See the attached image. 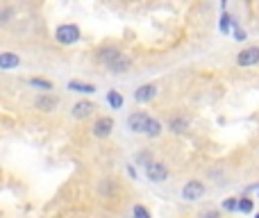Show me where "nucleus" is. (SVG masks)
Segmentation results:
<instances>
[{"instance_id": "obj_1", "label": "nucleus", "mask_w": 259, "mask_h": 218, "mask_svg": "<svg viewBox=\"0 0 259 218\" xmlns=\"http://www.w3.org/2000/svg\"><path fill=\"white\" fill-rule=\"evenodd\" d=\"M80 39H82V32H80V27L73 25V23H64V25H59L57 30H55V41L62 46H73Z\"/></svg>"}, {"instance_id": "obj_2", "label": "nucleus", "mask_w": 259, "mask_h": 218, "mask_svg": "<svg viewBox=\"0 0 259 218\" xmlns=\"http://www.w3.org/2000/svg\"><path fill=\"white\" fill-rule=\"evenodd\" d=\"M207 193V187L200 182V180H189L187 184L182 187V198L187 202H196V200H200L202 196Z\"/></svg>"}, {"instance_id": "obj_3", "label": "nucleus", "mask_w": 259, "mask_h": 218, "mask_svg": "<svg viewBox=\"0 0 259 218\" xmlns=\"http://www.w3.org/2000/svg\"><path fill=\"white\" fill-rule=\"evenodd\" d=\"M146 178L150 180V182H164L166 178H168V168H166L164 161H148L146 164Z\"/></svg>"}, {"instance_id": "obj_4", "label": "nucleus", "mask_w": 259, "mask_h": 218, "mask_svg": "<svg viewBox=\"0 0 259 218\" xmlns=\"http://www.w3.org/2000/svg\"><path fill=\"white\" fill-rule=\"evenodd\" d=\"M148 120H150V116H148L146 111H134V114L127 116V129L134 134H143L146 132Z\"/></svg>"}, {"instance_id": "obj_5", "label": "nucleus", "mask_w": 259, "mask_h": 218, "mask_svg": "<svg viewBox=\"0 0 259 218\" xmlns=\"http://www.w3.org/2000/svg\"><path fill=\"white\" fill-rule=\"evenodd\" d=\"M237 64L243 68H250L259 64V46H250V48H243L241 53L237 55Z\"/></svg>"}, {"instance_id": "obj_6", "label": "nucleus", "mask_w": 259, "mask_h": 218, "mask_svg": "<svg viewBox=\"0 0 259 218\" xmlns=\"http://www.w3.org/2000/svg\"><path fill=\"white\" fill-rule=\"evenodd\" d=\"M91 132H94L96 139H107L109 134L114 132V118L112 116H100V118L94 123V129H91Z\"/></svg>"}, {"instance_id": "obj_7", "label": "nucleus", "mask_w": 259, "mask_h": 218, "mask_svg": "<svg viewBox=\"0 0 259 218\" xmlns=\"http://www.w3.org/2000/svg\"><path fill=\"white\" fill-rule=\"evenodd\" d=\"M121 55L123 53L116 48V46H105V48H100L98 53H96V57H98V62L103 64V66H112V64L116 62Z\"/></svg>"}, {"instance_id": "obj_8", "label": "nucleus", "mask_w": 259, "mask_h": 218, "mask_svg": "<svg viewBox=\"0 0 259 218\" xmlns=\"http://www.w3.org/2000/svg\"><path fill=\"white\" fill-rule=\"evenodd\" d=\"M94 111H96V105L91 103V100H80V103L73 105L71 114H73V118L75 120H84V118H89Z\"/></svg>"}, {"instance_id": "obj_9", "label": "nucleus", "mask_w": 259, "mask_h": 218, "mask_svg": "<svg viewBox=\"0 0 259 218\" xmlns=\"http://www.w3.org/2000/svg\"><path fill=\"white\" fill-rule=\"evenodd\" d=\"M157 96V86L155 84H141L137 91H134V100L141 105L146 103H152V98Z\"/></svg>"}, {"instance_id": "obj_10", "label": "nucleus", "mask_w": 259, "mask_h": 218, "mask_svg": "<svg viewBox=\"0 0 259 218\" xmlns=\"http://www.w3.org/2000/svg\"><path fill=\"white\" fill-rule=\"evenodd\" d=\"M166 127H168L173 134H184L189 129V120L184 118V116H170Z\"/></svg>"}, {"instance_id": "obj_11", "label": "nucleus", "mask_w": 259, "mask_h": 218, "mask_svg": "<svg viewBox=\"0 0 259 218\" xmlns=\"http://www.w3.org/2000/svg\"><path fill=\"white\" fill-rule=\"evenodd\" d=\"M34 105H36V109H41V111H53L57 107V98H55L53 94H41L39 98L34 100Z\"/></svg>"}, {"instance_id": "obj_12", "label": "nucleus", "mask_w": 259, "mask_h": 218, "mask_svg": "<svg viewBox=\"0 0 259 218\" xmlns=\"http://www.w3.org/2000/svg\"><path fill=\"white\" fill-rule=\"evenodd\" d=\"M21 64V57L16 53H0V68L9 71V68H16Z\"/></svg>"}, {"instance_id": "obj_13", "label": "nucleus", "mask_w": 259, "mask_h": 218, "mask_svg": "<svg viewBox=\"0 0 259 218\" xmlns=\"http://www.w3.org/2000/svg\"><path fill=\"white\" fill-rule=\"evenodd\" d=\"M130 66H132V59H130V57H125V55H121V57H118L116 62H114L112 66H107V68H109V71L114 73V75H121V73H125Z\"/></svg>"}, {"instance_id": "obj_14", "label": "nucleus", "mask_w": 259, "mask_h": 218, "mask_svg": "<svg viewBox=\"0 0 259 218\" xmlns=\"http://www.w3.org/2000/svg\"><path fill=\"white\" fill-rule=\"evenodd\" d=\"M68 89L75 91V94H84V96L96 94V86H94V84H87V82H77V80H71V82H68Z\"/></svg>"}, {"instance_id": "obj_15", "label": "nucleus", "mask_w": 259, "mask_h": 218, "mask_svg": "<svg viewBox=\"0 0 259 218\" xmlns=\"http://www.w3.org/2000/svg\"><path fill=\"white\" fill-rule=\"evenodd\" d=\"M161 129H164V127H161L159 120L152 118V116H150V120H148L146 132H143V134H146V137H150V139H155V137H159V134H161Z\"/></svg>"}, {"instance_id": "obj_16", "label": "nucleus", "mask_w": 259, "mask_h": 218, "mask_svg": "<svg viewBox=\"0 0 259 218\" xmlns=\"http://www.w3.org/2000/svg\"><path fill=\"white\" fill-rule=\"evenodd\" d=\"M30 86H34V89H39V91H46V94H48V91H53V82L50 80H44V77H30Z\"/></svg>"}, {"instance_id": "obj_17", "label": "nucleus", "mask_w": 259, "mask_h": 218, "mask_svg": "<svg viewBox=\"0 0 259 218\" xmlns=\"http://www.w3.org/2000/svg\"><path fill=\"white\" fill-rule=\"evenodd\" d=\"M123 103H125V100H123V96L118 94V91H107V105L112 109H121Z\"/></svg>"}, {"instance_id": "obj_18", "label": "nucleus", "mask_w": 259, "mask_h": 218, "mask_svg": "<svg viewBox=\"0 0 259 218\" xmlns=\"http://www.w3.org/2000/svg\"><path fill=\"white\" fill-rule=\"evenodd\" d=\"M232 25H234V18L230 16L228 12H223V14H221V23H219L221 32H223V34H228V32L232 30Z\"/></svg>"}, {"instance_id": "obj_19", "label": "nucleus", "mask_w": 259, "mask_h": 218, "mask_svg": "<svg viewBox=\"0 0 259 218\" xmlns=\"http://www.w3.org/2000/svg\"><path fill=\"white\" fill-rule=\"evenodd\" d=\"M252 207H255V202H252L250 198H246V196L239 198V202H237V209H239V211H243V214H250Z\"/></svg>"}, {"instance_id": "obj_20", "label": "nucleus", "mask_w": 259, "mask_h": 218, "mask_svg": "<svg viewBox=\"0 0 259 218\" xmlns=\"http://www.w3.org/2000/svg\"><path fill=\"white\" fill-rule=\"evenodd\" d=\"M132 218H150V211H148L143 205H134V209H132Z\"/></svg>"}, {"instance_id": "obj_21", "label": "nucleus", "mask_w": 259, "mask_h": 218, "mask_svg": "<svg viewBox=\"0 0 259 218\" xmlns=\"http://www.w3.org/2000/svg\"><path fill=\"white\" fill-rule=\"evenodd\" d=\"M14 16V7H7L3 14H0V25H5V23H9Z\"/></svg>"}, {"instance_id": "obj_22", "label": "nucleus", "mask_w": 259, "mask_h": 218, "mask_svg": "<svg viewBox=\"0 0 259 218\" xmlns=\"http://www.w3.org/2000/svg\"><path fill=\"white\" fill-rule=\"evenodd\" d=\"M237 202H239V198H228V200H223V209L225 211H234L237 209Z\"/></svg>"}, {"instance_id": "obj_23", "label": "nucleus", "mask_w": 259, "mask_h": 218, "mask_svg": "<svg viewBox=\"0 0 259 218\" xmlns=\"http://www.w3.org/2000/svg\"><path fill=\"white\" fill-rule=\"evenodd\" d=\"M234 39H237V41H246V39H248L246 30H241V27H237V23H234Z\"/></svg>"}, {"instance_id": "obj_24", "label": "nucleus", "mask_w": 259, "mask_h": 218, "mask_svg": "<svg viewBox=\"0 0 259 218\" xmlns=\"http://www.w3.org/2000/svg\"><path fill=\"white\" fill-rule=\"evenodd\" d=\"M198 218H221V211H216V209H209V211H202Z\"/></svg>"}, {"instance_id": "obj_25", "label": "nucleus", "mask_w": 259, "mask_h": 218, "mask_svg": "<svg viewBox=\"0 0 259 218\" xmlns=\"http://www.w3.org/2000/svg\"><path fill=\"white\" fill-rule=\"evenodd\" d=\"M127 173H130V178H137V170H134L132 166H127Z\"/></svg>"}, {"instance_id": "obj_26", "label": "nucleus", "mask_w": 259, "mask_h": 218, "mask_svg": "<svg viewBox=\"0 0 259 218\" xmlns=\"http://www.w3.org/2000/svg\"><path fill=\"white\" fill-rule=\"evenodd\" d=\"M255 218H259V214H257V216H255Z\"/></svg>"}, {"instance_id": "obj_27", "label": "nucleus", "mask_w": 259, "mask_h": 218, "mask_svg": "<svg viewBox=\"0 0 259 218\" xmlns=\"http://www.w3.org/2000/svg\"><path fill=\"white\" fill-rule=\"evenodd\" d=\"M257 191H259V189H257Z\"/></svg>"}]
</instances>
